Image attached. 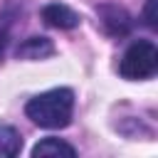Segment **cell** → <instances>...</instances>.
I'll return each instance as SVG.
<instances>
[{
	"label": "cell",
	"mask_w": 158,
	"mask_h": 158,
	"mask_svg": "<svg viewBox=\"0 0 158 158\" xmlns=\"http://www.w3.org/2000/svg\"><path fill=\"white\" fill-rule=\"evenodd\" d=\"M158 69V49L148 40H136L128 44V49L121 57V77L138 81V79H151Z\"/></svg>",
	"instance_id": "obj_2"
},
{
	"label": "cell",
	"mask_w": 158,
	"mask_h": 158,
	"mask_svg": "<svg viewBox=\"0 0 158 158\" xmlns=\"http://www.w3.org/2000/svg\"><path fill=\"white\" fill-rule=\"evenodd\" d=\"M146 25H148V27L156 25V22H153V0H148V5H146Z\"/></svg>",
	"instance_id": "obj_8"
},
{
	"label": "cell",
	"mask_w": 158,
	"mask_h": 158,
	"mask_svg": "<svg viewBox=\"0 0 158 158\" xmlns=\"http://www.w3.org/2000/svg\"><path fill=\"white\" fill-rule=\"evenodd\" d=\"M32 156H77L74 146L64 143L62 138H42L35 148H32Z\"/></svg>",
	"instance_id": "obj_6"
},
{
	"label": "cell",
	"mask_w": 158,
	"mask_h": 158,
	"mask_svg": "<svg viewBox=\"0 0 158 158\" xmlns=\"http://www.w3.org/2000/svg\"><path fill=\"white\" fill-rule=\"evenodd\" d=\"M22 151V138L12 126H0V158H12Z\"/></svg>",
	"instance_id": "obj_7"
},
{
	"label": "cell",
	"mask_w": 158,
	"mask_h": 158,
	"mask_svg": "<svg viewBox=\"0 0 158 158\" xmlns=\"http://www.w3.org/2000/svg\"><path fill=\"white\" fill-rule=\"evenodd\" d=\"M101 17L111 35H126L131 30V17L121 7H101Z\"/></svg>",
	"instance_id": "obj_5"
},
{
	"label": "cell",
	"mask_w": 158,
	"mask_h": 158,
	"mask_svg": "<svg viewBox=\"0 0 158 158\" xmlns=\"http://www.w3.org/2000/svg\"><path fill=\"white\" fill-rule=\"evenodd\" d=\"M42 20L52 27H59V30H72L79 25V15L74 10H69L67 5H59V2H49L42 7Z\"/></svg>",
	"instance_id": "obj_3"
},
{
	"label": "cell",
	"mask_w": 158,
	"mask_h": 158,
	"mask_svg": "<svg viewBox=\"0 0 158 158\" xmlns=\"http://www.w3.org/2000/svg\"><path fill=\"white\" fill-rule=\"evenodd\" d=\"M52 52H54V47L47 37H30L17 47V57H22V59H42V57H49Z\"/></svg>",
	"instance_id": "obj_4"
},
{
	"label": "cell",
	"mask_w": 158,
	"mask_h": 158,
	"mask_svg": "<svg viewBox=\"0 0 158 158\" xmlns=\"http://www.w3.org/2000/svg\"><path fill=\"white\" fill-rule=\"evenodd\" d=\"M74 111V91L67 86L49 89L44 94H37L27 101L25 114L32 123L42 128H64L72 121Z\"/></svg>",
	"instance_id": "obj_1"
},
{
	"label": "cell",
	"mask_w": 158,
	"mask_h": 158,
	"mask_svg": "<svg viewBox=\"0 0 158 158\" xmlns=\"http://www.w3.org/2000/svg\"><path fill=\"white\" fill-rule=\"evenodd\" d=\"M5 47H7V30H0V57H2Z\"/></svg>",
	"instance_id": "obj_9"
}]
</instances>
